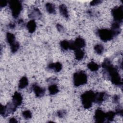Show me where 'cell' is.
<instances>
[{"mask_svg": "<svg viewBox=\"0 0 123 123\" xmlns=\"http://www.w3.org/2000/svg\"><path fill=\"white\" fill-rule=\"evenodd\" d=\"M102 67L105 71V73L108 74L113 84L117 86L122 85V81L117 69L112 65L109 59L106 58L104 60Z\"/></svg>", "mask_w": 123, "mask_h": 123, "instance_id": "obj_1", "label": "cell"}, {"mask_svg": "<svg viewBox=\"0 0 123 123\" xmlns=\"http://www.w3.org/2000/svg\"><path fill=\"white\" fill-rule=\"evenodd\" d=\"M95 93L92 90L84 93L81 96L82 103L85 109L90 108L95 100Z\"/></svg>", "mask_w": 123, "mask_h": 123, "instance_id": "obj_2", "label": "cell"}, {"mask_svg": "<svg viewBox=\"0 0 123 123\" xmlns=\"http://www.w3.org/2000/svg\"><path fill=\"white\" fill-rule=\"evenodd\" d=\"M87 77L86 73L81 71L75 73L73 76L74 84L75 86H79L86 83Z\"/></svg>", "mask_w": 123, "mask_h": 123, "instance_id": "obj_3", "label": "cell"}, {"mask_svg": "<svg viewBox=\"0 0 123 123\" xmlns=\"http://www.w3.org/2000/svg\"><path fill=\"white\" fill-rule=\"evenodd\" d=\"M8 2L13 17L17 18L22 10V5L21 1L17 0H11Z\"/></svg>", "mask_w": 123, "mask_h": 123, "instance_id": "obj_4", "label": "cell"}, {"mask_svg": "<svg viewBox=\"0 0 123 123\" xmlns=\"http://www.w3.org/2000/svg\"><path fill=\"white\" fill-rule=\"evenodd\" d=\"M97 34L100 38L104 42L111 40L114 36L111 29H100L97 31Z\"/></svg>", "mask_w": 123, "mask_h": 123, "instance_id": "obj_5", "label": "cell"}, {"mask_svg": "<svg viewBox=\"0 0 123 123\" xmlns=\"http://www.w3.org/2000/svg\"><path fill=\"white\" fill-rule=\"evenodd\" d=\"M111 14L114 18V21L122 23L123 19V9L122 6L115 7L111 10Z\"/></svg>", "mask_w": 123, "mask_h": 123, "instance_id": "obj_6", "label": "cell"}, {"mask_svg": "<svg viewBox=\"0 0 123 123\" xmlns=\"http://www.w3.org/2000/svg\"><path fill=\"white\" fill-rule=\"evenodd\" d=\"M86 45L85 40L81 37H78L76 38L74 41L71 42L70 49L76 50L77 49H81L84 47Z\"/></svg>", "mask_w": 123, "mask_h": 123, "instance_id": "obj_7", "label": "cell"}, {"mask_svg": "<svg viewBox=\"0 0 123 123\" xmlns=\"http://www.w3.org/2000/svg\"><path fill=\"white\" fill-rule=\"evenodd\" d=\"M94 119L97 123H104L106 121V113L98 109L95 111Z\"/></svg>", "mask_w": 123, "mask_h": 123, "instance_id": "obj_8", "label": "cell"}, {"mask_svg": "<svg viewBox=\"0 0 123 123\" xmlns=\"http://www.w3.org/2000/svg\"><path fill=\"white\" fill-rule=\"evenodd\" d=\"M32 88L37 97H41L43 96L45 94V89L40 87L36 83H34L32 85Z\"/></svg>", "mask_w": 123, "mask_h": 123, "instance_id": "obj_9", "label": "cell"}, {"mask_svg": "<svg viewBox=\"0 0 123 123\" xmlns=\"http://www.w3.org/2000/svg\"><path fill=\"white\" fill-rule=\"evenodd\" d=\"M108 97L107 94L105 92H97L95 93L94 102L98 104H101Z\"/></svg>", "mask_w": 123, "mask_h": 123, "instance_id": "obj_10", "label": "cell"}, {"mask_svg": "<svg viewBox=\"0 0 123 123\" xmlns=\"http://www.w3.org/2000/svg\"><path fill=\"white\" fill-rule=\"evenodd\" d=\"M22 100H23V98L21 94L18 92H15L12 96V102L15 105L18 107L21 105L22 103Z\"/></svg>", "mask_w": 123, "mask_h": 123, "instance_id": "obj_11", "label": "cell"}, {"mask_svg": "<svg viewBox=\"0 0 123 123\" xmlns=\"http://www.w3.org/2000/svg\"><path fill=\"white\" fill-rule=\"evenodd\" d=\"M111 30L112 31L114 36L118 35L121 31L120 23L118 22L114 21L111 24Z\"/></svg>", "mask_w": 123, "mask_h": 123, "instance_id": "obj_12", "label": "cell"}, {"mask_svg": "<svg viewBox=\"0 0 123 123\" xmlns=\"http://www.w3.org/2000/svg\"><path fill=\"white\" fill-rule=\"evenodd\" d=\"M48 68L50 70H52L55 72H59L62 69V64L59 62L51 63L48 65Z\"/></svg>", "mask_w": 123, "mask_h": 123, "instance_id": "obj_13", "label": "cell"}, {"mask_svg": "<svg viewBox=\"0 0 123 123\" xmlns=\"http://www.w3.org/2000/svg\"><path fill=\"white\" fill-rule=\"evenodd\" d=\"M41 13L39 10L37 8H35L29 14V17L34 20L35 19H39L41 17Z\"/></svg>", "mask_w": 123, "mask_h": 123, "instance_id": "obj_14", "label": "cell"}, {"mask_svg": "<svg viewBox=\"0 0 123 123\" xmlns=\"http://www.w3.org/2000/svg\"><path fill=\"white\" fill-rule=\"evenodd\" d=\"M36 24L34 20H30L26 24V28L28 32L30 33H34L36 29Z\"/></svg>", "mask_w": 123, "mask_h": 123, "instance_id": "obj_15", "label": "cell"}, {"mask_svg": "<svg viewBox=\"0 0 123 123\" xmlns=\"http://www.w3.org/2000/svg\"><path fill=\"white\" fill-rule=\"evenodd\" d=\"M59 11L61 14L64 18H68L69 17L68 12L66 5L64 4H62L59 6Z\"/></svg>", "mask_w": 123, "mask_h": 123, "instance_id": "obj_16", "label": "cell"}, {"mask_svg": "<svg viewBox=\"0 0 123 123\" xmlns=\"http://www.w3.org/2000/svg\"><path fill=\"white\" fill-rule=\"evenodd\" d=\"M28 85V79L26 76L22 77L20 80L18 84V87L19 89H23L26 87Z\"/></svg>", "mask_w": 123, "mask_h": 123, "instance_id": "obj_17", "label": "cell"}, {"mask_svg": "<svg viewBox=\"0 0 123 123\" xmlns=\"http://www.w3.org/2000/svg\"><path fill=\"white\" fill-rule=\"evenodd\" d=\"M48 89H49V94L52 95L57 94L59 91L58 87L57 86V85H56V84L50 85L49 86Z\"/></svg>", "mask_w": 123, "mask_h": 123, "instance_id": "obj_18", "label": "cell"}, {"mask_svg": "<svg viewBox=\"0 0 123 123\" xmlns=\"http://www.w3.org/2000/svg\"><path fill=\"white\" fill-rule=\"evenodd\" d=\"M74 55L76 59L77 60H81L84 58L85 53L81 49H77L74 50Z\"/></svg>", "mask_w": 123, "mask_h": 123, "instance_id": "obj_19", "label": "cell"}, {"mask_svg": "<svg viewBox=\"0 0 123 123\" xmlns=\"http://www.w3.org/2000/svg\"><path fill=\"white\" fill-rule=\"evenodd\" d=\"M60 46L62 50H66L68 49H70L71 42L67 40H63L60 42Z\"/></svg>", "mask_w": 123, "mask_h": 123, "instance_id": "obj_20", "label": "cell"}, {"mask_svg": "<svg viewBox=\"0 0 123 123\" xmlns=\"http://www.w3.org/2000/svg\"><path fill=\"white\" fill-rule=\"evenodd\" d=\"M6 40L10 46L15 42V37L14 35L12 33H7L6 34Z\"/></svg>", "mask_w": 123, "mask_h": 123, "instance_id": "obj_21", "label": "cell"}, {"mask_svg": "<svg viewBox=\"0 0 123 123\" xmlns=\"http://www.w3.org/2000/svg\"><path fill=\"white\" fill-rule=\"evenodd\" d=\"M46 8L49 13L54 14L55 13V8L53 4L51 3H47L46 4Z\"/></svg>", "mask_w": 123, "mask_h": 123, "instance_id": "obj_22", "label": "cell"}, {"mask_svg": "<svg viewBox=\"0 0 123 123\" xmlns=\"http://www.w3.org/2000/svg\"><path fill=\"white\" fill-rule=\"evenodd\" d=\"M116 115L115 112L112 111H110L107 113H106V122H111Z\"/></svg>", "mask_w": 123, "mask_h": 123, "instance_id": "obj_23", "label": "cell"}, {"mask_svg": "<svg viewBox=\"0 0 123 123\" xmlns=\"http://www.w3.org/2000/svg\"><path fill=\"white\" fill-rule=\"evenodd\" d=\"M87 67L90 71L95 72L97 71L98 69L99 66L96 63L93 62H91L87 64Z\"/></svg>", "mask_w": 123, "mask_h": 123, "instance_id": "obj_24", "label": "cell"}, {"mask_svg": "<svg viewBox=\"0 0 123 123\" xmlns=\"http://www.w3.org/2000/svg\"><path fill=\"white\" fill-rule=\"evenodd\" d=\"M20 47V45L19 43L17 41H15L14 43L12 44V45H10V48H11V51L12 53H15L19 49Z\"/></svg>", "mask_w": 123, "mask_h": 123, "instance_id": "obj_25", "label": "cell"}, {"mask_svg": "<svg viewBox=\"0 0 123 123\" xmlns=\"http://www.w3.org/2000/svg\"><path fill=\"white\" fill-rule=\"evenodd\" d=\"M94 50L98 54H101L104 50V48L101 44H97L94 47Z\"/></svg>", "mask_w": 123, "mask_h": 123, "instance_id": "obj_26", "label": "cell"}, {"mask_svg": "<svg viewBox=\"0 0 123 123\" xmlns=\"http://www.w3.org/2000/svg\"><path fill=\"white\" fill-rule=\"evenodd\" d=\"M0 114L4 117L7 116L9 114L8 111L7 110V109L6 106H3L2 105H1Z\"/></svg>", "mask_w": 123, "mask_h": 123, "instance_id": "obj_27", "label": "cell"}, {"mask_svg": "<svg viewBox=\"0 0 123 123\" xmlns=\"http://www.w3.org/2000/svg\"><path fill=\"white\" fill-rule=\"evenodd\" d=\"M22 116L25 119H29L32 117V113L29 110H26L22 112Z\"/></svg>", "mask_w": 123, "mask_h": 123, "instance_id": "obj_28", "label": "cell"}, {"mask_svg": "<svg viewBox=\"0 0 123 123\" xmlns=\"http://www.w3.org/2000/svg\"><path fill=\"white\" fill-rule=\"evenodd\" d=\"M66 114V111L65 110H60L57 111V115L60 118H63Z\"/></svg>", "mask_w": 123, "mask_h": 123, "instance_id": "obj_29", "label": "cell"}, {"mask_svg": "<svg viewBox=\"0 0 123 123\" xmlns=\"http://www.w3.org/2000/svg\"><path fill=\"white\" fill-rule=\"evenodd\" d=\"M115 113L116 114H118V115H121V116H122L123 115V109L122 108H117L116 109V111H115Z\"/></svg>", "mask_w": 123, "mask_h": 123, "instance_id": "obj_30", "label": "cell"}, {"mask_svg": "<svg viewBox=\"0 0 123 123\" xmlns=\"http://www.w3.org/2000/svg\"><path fill=\"white\" fill-rule=\"evenodd\" d=\"M102 1L101 0H95L93 1H92L90 3V5L91 6H95L97 5L99 3H100Z\"/></svg>", "mask_w": 123, "mask_h": 123, "instance_id": "obj_31", "label": "cell"}, {"mask_svg": "<svg viewBox=\"0 0 123 123\" xmlns=\"http://www.w3.org/2000/svg\"><path fill=\"white\" fill-rule=\"evenodd\" d=\"M8 2L6 0H1V1H0V7L1 8L5 7L7 5Z\"/></svg>", "mask_w": 123, "mask_h": 123, "instance_id": "obj_32", "label": "cell"}, {"mask_svg": "<svg viewBox=\"0 0 123 123\" xmlns=\"http://www.w3.org/2000/svg\"><path fill=\"white\" fill-rule=\"evenodd\" d=\"M57 28L59 32H63L64 30L63 27L60 24H58L57 25Z\"/></svg>", "mask_w": 123, "mask_h": 123, "instance_id": "obj_33", "label": "cell"}, {"mask_svg": "<svg viewBox=\"0 0 123 123\" xmlns=\"http://www.w3.org/2000/svg\"><path fill=\"white\" fill-rule=\"evenodd\" d=\"M119 97L117 95H115L114 97H113V100L114 101V102L115 103H117L119 101Z\"/></svg>", "mask_w": 123, "mask_h": 123, "instance_id": "obj_34", "label": "cell"}, {"mask_svg": "<svg viewBox=\"0 0 123 123\" xmlns=\"http://www.w3.org/2000/svg\"><path fill=\"white\" fill-rule=\"evenodd\" d=\"M15 27V24L14 23H10L9 25V27L11 29H13Z\"/></svg>", "mask_w": 123, "mask_h": 123, "instance_id": "obj_35", "label": "cell"}, {"mask_svg": "<svg viewBox=\"0 0 123 123\" xmlns=\"http://www.w3.org/2000/svg\"><path fill=\"white\" fill-rule=\"evenodd\" d=\"M17 120L14 118H11L9 120V123H17Z\"/></svg>", "mask_w": 123, "mask_h": 123, "instance_id": "obj_36", "label": "cell"}]
</instances>
